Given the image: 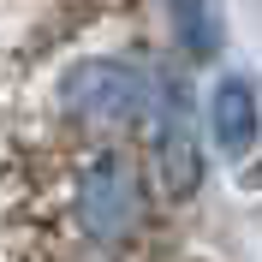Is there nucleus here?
Returning a JSON list of instances; mask_svg holds the SVG:
<instances>
[{
    "label": "nucleus",
    "instance_id": "39448f33",
    "mask_svg": "<svg viewBox=\"0 0 262 262\" xmlns=\"http://www.w3.org/2000/svg\"><path fill=\"white\" fill-rule=\"evenodd\" d=\"M173 24H179V42L196 54V60L221 54V42H227V18H221V0H173Z\"/></svg>",
    "mask_w": 262,
    "mask_h": 262
},
{
    "label": "nucleus",
    "instance_id": "20e7f679",
    "mask_svg": "<svg viewBox=\"0 0 262 262\" xmlns=\"http://www.w3.org/2000/svg\"><path fill=\"white\" fill-rule=\"evenodd\" d=\"M209 137H214V149H221L227 161H238V155L256 149V83H250L245 72H227V78L214 83V96H209Z\"/></svg>",
    "mask_w": 262,
    "mask_h": 262
},
{
    "label": "nucleus",
    "instance_id": "f03ea898",
    "mask_svg": "<svg viewBox=\"0 0 262 262\" xmlns=\"http://www.w3.org/2000/svg\"><path fill=\"white\" fill-rule=\"evenodd\" d=\"M149 101H155V78L131 60H83L66 72L60 90L66 119L83 131H131L149 119Z\"/></svg>",
    "mask_w": 262,
    "mask_h": 262
},
{
    "label": "nucleus",
    "instance_id": "f257e3e1",
    "mask_svg": "<svg viewBox=\"0 0 262 262\" xmlns=\"http://www.w3.org/2000/svg\"><path fill=\"white\" fill-rule=\"evenodd\" d=\"M72 221L90 245L101 250H119L131 245L149 221V191H143V173L131 155L119 149H96L78 173V191H72Z\"/></svg>",
    "mask_w": 262,
    "mask_h": 262
},
{
    "label": "nucleus",
    "instance_id": "7ed1b4c3",
    "mask_svg": "<svg viewBox=\"0 0 262 262\" xmlns=\"http://www.w3.org/2000/svg\"><path fill=\"white\" fill-rule=\"evenodd\" d=\"M149 137H155V161H161V185L173 196H191L203 185V149H196V125H191V101L185 83L155 78V101H149Z\"/></svg>",
    "mask_w": 262,
    "mask_h": 262
}]
</instances>
